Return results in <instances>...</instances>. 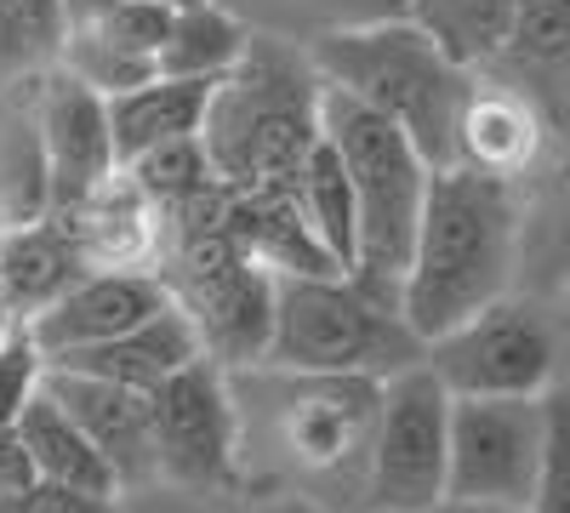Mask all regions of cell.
<instances>
[{"label": "cell", "instance_id": "obj_1", "mask_svg": "<svg viewBox=\"0 0 570 513\" xmlns=\"http://www.w3.org/2000/svg\"><path fill=\"white\" fill-rule=\"evenodd\" d=\"M513 240H519L513 177L456 160L428 171L411 257L394 286V314L405 319V332L416 343H434L468 314H480L491 297H502Z\"/></svg>", "mask_w": 570, "mask_h": 513}, {"label": "cell", "instance_id": "obj_2", "mask_svg": "<svg viewBox=\"0 0 570 513\" xmlns=\"http://www.w3.org/2000/svg\"><path fill=\"white\" fill-rule=\"evenodd\" d=\"M303 58L320 75V86H337L354 103L394 120L428 166L456 160V120L473 91V75L456 69L405 12L320 29L303 46Z\"/></svg>", "mask_w": 570, "mask_h": 513}, {"label": "cell", "instance_id": "obj_3", "mask_svg": "<svg viewBox=\"0 0 570 513\" xmlns=\"http://www.w3.org/2000/svg\"><path fill=\"white\" fill-rule=\"evenodd\" d=\"M320 137L343 160L348 195H354V268H348V279L365 286L371 297L394 303L416 217H422L428 171L434 166L416 155V144L394 120L354 103L337 86H320Z\"/></svg>", "mask_w": 570, "mask_h": 513}, {"label": "cell", "instance_id": "obj_4", "mask_svg": "<svg viewBox=\"0 0 570 513\" xmlns=\"http://www.w3.org/2000/svg\"><path fill=\"white\" fill-rule=\"evenodd\" d=\"M320 137V75L303 52H285L274 40H246L234 63L206 98L200 149L217 182L240 189L263 177H292Z\"/></svg>", "mask_w": 570, "mask_h": 513}, {"label": "cell", "instance_id": "obj_5", "mask_svg": "<svg viewBox=\"0 0 570 513\" xmlns=\"http://www.w3.org/2000/svg\"><path fill=\"white\" fill-rule=\"evenodd\" d=\"M422 343L394 303L371 297L348 274H274V332L263 365L292 377H376L416 365Z\"/></svg>", "mask_w": 570, "mask_h": 513}, {"label": "cell", "instance_id": "obj_6", "mask_svg": "<svg viewBox=\"0 0 570 513\" xmlns=\"http://www.w3.org/2000/svg\"><path fill=\"white\" fill-rule=\"evenodd\" d=\"M553 468V416L542 394L480 399L451 394L445 411V502L485 513H531Z\"/></svg>", "mask_w": 570, "mask_h": 513}, {"label": "cell", "instance_id": "obj_7", "mask_svg": "<svg viewBox=\"0 0 570 513\" xmlns=\"http://www.w3.org/2000/svg\"><path fill=\"white\" fill-rule=\"evenodd\" d=\"M445 411L451 394L422 359L383 377L360 485L365 513H428L445 502Z\"/></svg>", "mask_w": 570, "mask_h": 513}, {"label": "cell", "instance_id": "obj_8", "mask_svg": "<svg viewBox=\"0 0 570 513\" xmlns=\"http://www.w3.org/2000/svg\"><path fill=\"white\" fill-rule=\"evenodd\" d=\"M422 365L440 377L445 394H480V399L548 394L559 371V325L542 303L502 292L480 314L451 325L445 337L422 343Z\"/></svg>", "mask_w": 570, "mask_h": 513}, {"label": "cell", "instance_id": "obj_9", "mask_svg": "<svg viewBox=\"0 0 570 513\" xmlns=\"http://www.w3.org/2000/svg\"><path fill=\"white\" fill-rule=\"evenodd\" d=\"M155 411V474L188 491H217L234 480V440H240V416H234L223 365L206 354L188 359L183 371L149 394Z\"/></svg>", "mask_w": 570, "mask_h": 513}, {"label": "cell", "instance_id": "obj_10", "mask_svg": "<svg viewBox=\"0 0 570 513\" xmlns=\"http://www.w3.org/2000/svg\"><path fill=\"white\" fill-rule=\"evenodd\" d=\"M109 120L104 98L75 75H52L40 98V177H46V211H75L115 177Z\"/></svg>", "mask_w": 570, "mask_h": 513}, {"label": "cell", "instance_id": "obj_11", "mask_svg": "<svg viewBox=\"0 0 570 513\" xmlns=\"http://www.w3.org/2000/svg\"><path fill=\"white\" fill-rule=\"evenodd\" d=\"M160 303H171L160 274H142V268H86L63 297H52L23 325V332H29V343L46 359H58L69 348H91V343L126 332V325H137L142 314H155Z\"/></svg>", "mask_w": 570, "mask_h": 513}, {"label": "cell", "instance_id": "obj_12", "mask_svg": "<svg viewBox=\"0 0 570 513\" xmlns=\"http://www.w3.org/2000/svg\"><path fill=\"white\" fill-rule=\"evenodd\" d=\"M40 388L69 411V423L91 440V451L109 462V474H115L120 491L160 480L155 474V411H149V394L104 383V377H80V371H58V365H46Z\"/></svg>", "mask_w": 570, "mask_h": 513}, {"label": "cell", "instance_id": "obj_13", "mask_svg": "<svg viewBox=\"0 0 570 513\" xmlns=\"http://www.w3.org/2000/svg\"><path fill=\"white\" fill-rule=\"evenodd\" d=\"M188 314L212 365H263L268 354V332H274V274L257 263H228L200 286L171 292Z\"/></svg>", "mask_w": 570, "mask_h": 513}, {"label": "cell", "instance_id": "obj_14", "mask_svg": "<svg viewBox=\"0 0 570 513\" xmlns=\"http://www.w3.org/2000/svg\"><path fill=\"white\" fill-rule=\"evenodd\" d=\"M200 332H195V314H188L177 297L160 303L155 314H142L126 332L91 343V348H69L58 359V371H80V377H104V383H120V388H137V394H155L171 371H183L188 359H200Z\"/></svg>", "mask_w": 570, "mask_h": 513}, {"label": "cell", "instance_id": "obj_15", "mask_svg": "<svg viewBox=\"0 0 570 513\" xmlns=\"http://www.w3.org/2000/svg\"><path fill=\"white\" fill-rule=\"evenodd\" d=\"M86 268L91 263L80 251L75 223H63V211H46V217L12 228V235L0 240V297H7L12 319L29 325L52 297H63Z\"/></svg>", "mask_w": 570, "mask_h": 513}, {"label": "cell", "instance_id": "obj_16", "mask_svg": "<svg viewBox=\"0 0 570 513\" xmlns=\"http://www.w3.org/2000/svg\"><path fill=\"white\" fill-rule=\"evenodd\" d=\"M217 80H183V75H149L115 98H104V120H109V149L115 166L137 160L142 149L171 144V137L200 131L206 98H212Z\"/></svg>", "mask_w": 570, "mask_h": 513}, {"label": "cell", "instance_id": "obj_17", "mask_svg": "<svg viewBox=\"0 0 570 513\" xmlns=\"http://www.w3.org/2000/svg\"><path fill=\"white\" fill-rule=\"evenodd\" d=\"M12 434H18V445L29 456L35 480H46V485H80V491H115L120 496L109 462L91 451V440L69 423V411L46 388L29 394V405L18 411V423H12Z\"/></svg>", "mask_w": 570, "mask_h": 513}, {"label": "cell", "instance_id": "obj_18", "mask_svg": "<svg viewBox=\"0 0 570 513\" xmlns=\"http://www.w3.org/2000/svg\"><path fill=\"white\" fill-rule=\"evenodd\" d=\"M531 155H537V109L519 91H480V80H473L456 120V166L513 177L531 166Z\"/></svg>", "mask_w": 570, "mask_h": 513}, {"label": "cell", "instance_id": "obj_19", "mask_svg": "<svg viewBox=\"0 0 570 513\" xmlns=\"http://www.w3.org/2000/svg\"><path fill=\"white\" fill-rule=\"evenodd\" d=\"M252 29L234 18L223 0H177L166 40H160V75H183V80H223L234 63H240Z\"/></svg>", "mask_w": 570, "mask_h": 513}, {"label": "cell", "instance_id": "obj_20", "mask_svg": "<svg viewBox=\"0 0 570 513\" xmlns=\"http://www.w3.org/2000/svg\"><path fill=\"white\" fill-rule=\"evenodd\" d=\"M513 7L519 0H405V18L440 46V52L480 75L502 58V40L513 29Z\"/></svg>", "mask_w": 570, "mask_h": 513}, {"label": "cell", "instance_id": "obj_21", "mask_svg": "<svg viewBox=\"0 0 570 513\" xmlns=\"http://www.w3.org/2000/svg\"><path fill=\"white\" fill-rule=\"evenodd\" d=\"M497 63H513L519 80L531 86V109L542 103L553 115V98L564 86V69H570V0H519L513 7V29L502 40V58ZM519 86V91H525Z\"/></svg>", "mask_w": 570, "mask_h": 513}, {"label": "cell", "instance_id": "obj_22", "mask_svg": "<svg viewBox=\"0 0 570 513\" xmlns=\"http://www.w3.org/2000/svg\"><path fill=\"white\" fill-rule=\"evenodd\" d=\"M297 182V206L308 217V228L320 235V246L331 251L343 274L354 268V195H348V177H343V160L331 155L325 137H314V149L303 155V166L292 171Z\"/></svg>", "mask_w": 570, "mask_h": 513}, {"label": "cell", "instance_id": "obj_23", "mask_svg": "<svg viewBox=\"0 0 570 513\" xmlns=\"http://www.w3.org/2000/svg\"><path fill=\"white\" fill-rule=\"evenodd\" d=\"M120 177L131 182V195H137L142 206H155L160 217L177 211V206H188L195 195H206L212 182H217V171H212V160H206V149H200V131L142 149L137 160L120 166Z\"/></svg>", "mask_w": 570, "mask_h": 513}, {"label": "cell", "instance_id": "obj_24", "mask_svg": "<svg viewBox=\"0 0 570 513\" xmlns=\"http://www.w3.org/2000/svg\"><path fill=\"white\" fill-rule=\"evenodd\" d=\"M63 46V0H0V80L35 75Z\"/></svg>", "mask_w": 570, "mask_h": 513}, {"label": "cell", "instance_id": "obj_25", "mask_svg": "<svg viewBox=\"0 0 570 513\" xmlns=\"http://www.w3.org/2000/svg\"><path fill=\"white\" fill-rule=\"evenodd\" d=\"M40 377H46V354L29 343V332L18 325V332L0 337V428L18 423V411L29 405Z\"/></svg>", "mask_w": 570, "mask_h": 513}, {"label": "cell", "instance_id": "obj_26", "mask_svg": "<svg viewBox=\"0 0 570 513\" xmlns=\"http://www.w3.org/2000/svg\"><path fill=\"white\" fill-rule=\"evenodd\" d=\"M0 513H120V496L115 491H80V485L29 480L23 491L0 496Z\"/></svg>", "mask_w": 570, "mask_h": 513}, {"label": "cell", "instance_id": "obj_27", "mask_svg": "<svg viewBox=\"0 0 570 513\" xmlns=\"http://www.w3.org/2000/svg\"><path fill=\"white\" fill-rule=\"evenodd\" d=\"M29 480H35V468H29V456H23L18 434H12V428H0V496L23 491Z\"/></svg>", "mask_w": 570, "mask_h": 513}, {"label": "cell", "instance_id": "obj_28", "mask_svg": "<svg viewBox=\"0 0 570 513\" xmlns=\"http://www.w3.org/2000/svg\"><path fill=\"white\" fill-rule=\"evenodd\" d=\"M252 513H331V507H320L314 496H297V491H292V496H263Z\"/></svg>", "mask_w": 570, "mask_h": 513}, {"label": "cell", "instance_id": "obj_29", "mask_svg": "<svg viewBox=\"0 0 570 513\" xmlns=\"http://www.w3.org/2000/svg\"><path fill=\"white\" fill-rule=\"evenodd\" d=\"M12 332V308H7V297H0V337Z\"/></svg>", "mask_w": 570, "mask_h": 513}]
</instances>
